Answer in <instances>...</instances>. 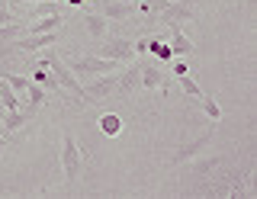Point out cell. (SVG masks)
I'll use <instances>...</instances> for the list:
<instances>
[{"label": "cell", "mask_w": 257, "mask_h": 199, "mask_svg": "<svg viewBox=\"0 0 257 199\" xmlns=\"http://www.w3.org/2000/svg\"><path fill=\"white\" fill-rule=\"evenodd\" d=\"M196 100H199V106H203V113L212 119V122H219V119H222V106L215 103V97H209V93H199Z\"/></svg>", "instance_id": "cell-15"}, {"label": "cell", "mask_w": 257, "mask_h": 199, "mask_svg": "<svg viewBox=\"0 0 257 199\" xmlns=\"http://www.w3.org/2000/svg\"><path fill=\"white\" fill-rule=\"evenodd\" d=\"M39 65H45L48 71H52V74H55V81H58V87H61V90H74L80 103H90V100H87V93H84V87L77 84V74H74V71H71L68 65H64V61H61V58H58V55H55V52H45V58L39 61Z\"/></svg>", "instance_id": "cell-2"}, {"label": "cell", "mask_w": 257, "mask_h": 199, "mask_svg": "<svg viewBox=\"0 0 257 199\" xmlns=\"http://www.w3.org/2000/svg\"><path fill=\"white\" fill-rule=\"evenodd\" d=\"M36 84H39V87H45V90H61L58 81H55V74H52V71H48L45 65H39V71H36Z\"/></svg>", "instance_id": "cell-17"}, {"label": "cell", "mask_w": 257, "mask_h": 199, "mask_svg": "<svg viewBox=\"0 0 257 199\" xmlns=\"http://www.w3.org/2000/svg\"><path fill=\"white\" fill-rule=\"evenodd\" d=\"M0 77H4V81L10 84L16 93H26V87H29V81H26V77H20V74H7V71H0Z\"/></svg>", "instance_id": "cell-20"}, {"label": "cell", "mask_w": 257, "mask_h": 199, "mask_svg": "<svg viewBox=\"0 0 257 199\" xmlns=\"http://www.w3.org/2000/svg\"><path fill=\"white\" fill-rule=\"evenodd\" d=\"M55 42H58V33H23V39L16 45H20V52H39Z\"/></svg>", "instance_id": "cell-8"}, {"label": "cell", "mask_w": 257, "mask_h": 199, "mask_svg": "<svg viewBox=\"0 0 257 199\" xmlns=\"http://www.w3.org/2000/svg\"><path fill=\"white\" fill-rule=\"evenodd\" d=\"M190 52H193V42L183 36L180 23H174L171 26V55H190Z\"/></svg>", "instance_id": "cell-13"}, {"label": "cell", "mask_w": 257, "mask_h": 199, "mask_svg": "<svg viewBox=\"0 0 257 199\" xmlns=\"http://www.w3.org/2000/svg\"><path fill=\"white\" fill-rule=\"evenodd\" d=\"M139 81H142V87H148V90H167V74L158 65L142 68L139 71Z\"/></svg>", "instance_id": "cell-9"}, {"label": "cell", "mask_w": 257, "mask_h": 199, "mask_svg": "<svg viewBox=\"0 0 257 199\" xmlns=\"http://www.w3.org/2000/svg\"><path fill=\"white\" fill-rule=\"evenodd\" d=\"M61 26H64V13H52V17H39L29 29H23V33H58Z\"/></svg>", "instance_id": "cell-12"}, {"label": "cell", "mask_w": 257, "mask_h": 199, "mask_svg": "<svg viewBox=\"0 0 257 199\" xmlns=\"http://www.w3.org/2000/svg\"><path fill=\"white\" fill-rule=\"evenodd\" d=\"M84 26H87V33H90L93 39H106V17H100V13H87Z\"/></svg>", "instance_id": "cell-14"}, {"label": "cell", "mask_w": 257, "mask_h": 199, "mask_svg": "<svg viewBox=\"0 0 257 199\" xmlns=\"http://www.w3.org/2000/svg\"><path fill=\"white\" fill-rule=\"evenodd\" d=\"M4 4H10V0H4Z\"/></svg>", "instance_id": "cell-28"}, {"label": "cell", "mask_w": 257, "mask_h": 199, "mask_svg": "<svg viewBox=\"0 0 257 199\" xmlns=\"http://www.w3.org/2000/svg\"><path fill=\"white\" fill-rule=\"evenodd\" d=\"M209 138H212V132H206V135H199L196 141H190V145L177 148V154H174V164H183V161H190V157L203 154V151H206V145H209Z\"/></svg>", "instance_id": "cell-10"}, {"label": "cell", "mask_w": 257, "mask_h": 199, "mask_svg": "<svg viewBox=\"0 0 257 199\" xmlns=\"http://www.w3.org/2000/svg\"><path fill=\"white\" fill-rule=\"evenodd\" d=\"M4 148H7V135L0 132V151H4Z\"/></svg>", "instance_id": "cell-25"}, {"label": "cell", "mask_w": 257, "mask_h": 199, "mask_svg": "<svg viewBox=\"0 0 257 199\" xmlns=\"http://www.w3.org/2000/svg\"><path fill=\"white\" fill-rule=\"evenodd\" d=\"M26 93H29V109H39V106L48 100L45 87H39V84H32V81H29V87H26Z\"/></svg>", "instance_id": "cell-18"}, {"label": "cell", "mask_w": 257, "mask_h": 199, "mask_svg": "<svg viewBox=\"0 0 257 199\" xmlns=\"http://www.w3.org/2000/svg\"><path fill=\"white\" fill-rule=\"evenodd\" d=\"M90 4L106 20H128L135 13V4H128V0H90Z\"/></svg>", "instance_id": "cell-6"}, {"label": "cell", "mask_w": 257, "mask_h": 199, "mask_svg": "<svg viewBox=\"0 0 257 199\" xmlns=\"http://www.w3.org/2000/svg\"><path fill=\"white\" fill-rule=\"evenodd\" d=\"M61 170H64V180L68 183L80 180V173H84V157H80V148H77L71 132L61 135Z\"/></svg>", "instance_id": "cell-3"}, {"label": "cell", "mask_w": 257, "mask_h": 199, "mask_svg": "<svg viewBox=\"0 0 257 199\" xmlns=\"http://www.w3.org/2000/svg\"><path fill=\"white\" fill-rule=\"evenodd\" d=\"M16 36H23V26H20V23H7V26H0V45L10 42V39H16Z\"/></svg>", "instance_id": "cell-21"}, {"label": "cell", "mask_w": 257, "mask_h": 199, "mask_svg": "<svg viewBox=\"0 0 257 199\" xmlns=\"http://www.w3.org/2000/svg\"><path fill=\"white\" fill-rule=\"evenodd\" d=\"M16 4H20V7H23V4H39V0H16Z\"/></svg>", "instance_id": "cell-26"}, {"label": "cell", "mask_w": 257, "mask_h": 199, "mask_svg": "<svg viewBox=\"0 0 257 199\" xmlns=\"http://www.w3.org/2000/svg\"><path fill=\"white\" fill-rule=\"evenodd\" d=\"M68 4H84V0H68Z\"/></svg>", "instance_id": "cell-27"}, {"label": "cell", "mask_w": 257, "mask_h": 199, "mask_svg": "<svg viewBox=\"0 0 257 199\" xmlns=\"http://www.w3.org/2000/svg\"><path fill=\"white\" fill-rule=\"evenodd\" d=\"M103 132H106V135H116L119 132V116H103Z\"/></svg>", "instance_id": "cell-22"}, {"label": "cell", "mask_w": 257, "mask_h": 199, "mask_svg": "<svg viewBox=\"0 0 257 199\" xmlns=\"http://www.w3.org/2000/svg\"><path fill=\"white\" fill-rule=\"evenodd\" d=\"M215 164H219V157H209V161H199V164H196V173H206V170H212Z\"/></svg>", "instance_id": "cell-24"}, {"label": "cell", "mask_w": 257, "mask_h": 199, "mask_svg": "<svg viewBox=\"0 0 257 199\" xmlns=\"http://www.w3.org/2000/svg\"><path fill=\"white\" fill-rule=\"evenodd\" d=\"M142 13H148V17L158 20V23H167V26H174V23H187V20L196 17L187 4H177V0H145Z\"/></svg>", "instance_id": "cell-1"}, {"label": "cell", "mask_w": 257, "mask_h": 199, "mask_svg": "<svg viewBox=\"0 0 257 199\" xmlns=\"http://www.w3.org/2000/svg\"><path fill=\"white\" fill-rule=\"evenodd\" d=\"M177 84H180V90H183V93H190V97H199V93H203V87L193 81L190 74H177Z\"/></svg>", "instance_id": "cell-19"}, {"label": "cell", "mask_w": 257, "mask_h": 199, "mask_svg": "<svg viewBox=\"0 0 257 199\" xmlns=\"http://www.w3.org/2000/svg\"><path fill=\"white\" fill-rule=\"evenodd\" d=\"M7 23H16V17L10 13V7H7V4H0V26H7Z\"/></svg>", "instance_id": "cell-23"}, {"label": "cell", "mask_w": 257, "mask_h": 199, "mask_svg": "<svg viewBox=\"0 0 257 199\" xmlns=\"http://www.w3.org/2000/svg\"><path fill=\"white\" fill-rule=\"evenodd\" d=\"M32 113L36 109H7V116H4V135H10V132H16V129H23V125L32 119Z\"/></svg>", "instance_id": "cell-11"}, {"label": "cell", "mask_w": 257, "mask_h": 199, "mask_svg": "<svg viewBox=\"0 0 257 199\" xmlns=\"http://www.w3.org/2000/svg\"><path fill=\"white\" fill-rule=\"evenodd\" d=\"M100 58H112V61H132L135 58V42H128V39H106V42L100 45Z\"/></svg>", "instance_id": "cell-5"}, {"label": "cell", "mask_w": 257, "mask_h": 199, "mask_svg": "<svg viewBox=\"0 0 257 199\" xmlns=\"http://www.w3.org/2000/svg\"><path fill=\"white\" fill-rule=\"evenodd\" d=\"M116 87H119V77H116V71H112V74H96V81L90 87H84V93H87L90 103H100V100H106Z\"/></svg>", "instance_id": "cell-7"}, {"label": "cell", "mask_w": 257, "mask_h": 199, "mask_svg": "<svg viewBox=\"0 0 257 199\" xmlns=\"http://www.w3.org/2000/svg\"><path fill=\"white\" fill-rule=\"evenodd\" d=\"M52 13H61V0H39L32 4V17H52Z\"/></svg>", "instance_id": "cell-16"}, {"label": "cell", "mask_w": 257, "mask_h": 199, "mask_svg": "<svg viewBox=\"0 0 257 199\" xmlns=\"http://www.w3.org/2000/svg\"><path fill=\"white\" fill-rule=\"evenodd\" d=\"M68 68L74 71V74H112V71L122 68V61L100 58V55H84V58H74Z\"/></svg>", "instance_id": "cell-4"}]
</instances>
